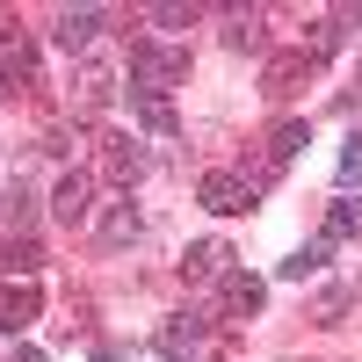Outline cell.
<instances>
[{
  "label": "cell",
  "instance_id": "1",
  "mask_svg": "<svg viewBox=\"0 0 362 362\" xmlns=\"http://www.w3.org/2000/svg\"><path fill=\"white\" fill-rule=\"evenodd\" d=\"M181 73H189V51H167V44H131V95H167Z\"/></svg>",
  "mask_w": 362,
  "mask_h": 362
},
{
  "label": "cell",
  "instance_id": "2",
  "mask_svg": "<svg viewBox=\"0 0 362 362\" xmlns=\"http://www.w3.org/2000/svg\"><path fill=\"white\" fill-rule=\"evenodd\" d=\"M203 210H218V218L254 210V181L247 174H203Z\"/></svg>",
  "mask_w": 362,
  "mask_h": 362
},
{
  "label": "cell",
  "instance_id": "3",
  "mask_svg": "<svg viewBox=\"0 0 362 362\" xmlns=\"http://www.w3.org/2000/svg\"><path fill=\"white\" fill-rule=\"evenodd\" d=\"M261 297H268V283L247 276V268H225V276H218V305H225L232 319H254V312H261Z\"/></svg>",
  "mask_w": 362,
  "mask_h": 362
},
{
  "label": "cell",
  "instance_id": "4",
  "mask_svg": "<svg viewBox=\"0 0 362 362\" xmlns=\"http://www.w3.org/2000/svg\"><path fill=\"white\" fill-rule=\"evenodd\" d=\"M51 218H58V225H87V218H95V181H87V174H66V181L51 189Z\"/></svg>",
  "mask_w": 362,
  "mask_h": 362
},
{
  "label": "cell",
  "instance_id": "5",
  "mask_svg": "<svg viewBox=\"0 0 362 362\" xmlns=\"http://www.w3.org/2000/svg\"><path fill=\"white\" fill-rule=\"evenodd\" d=\"M37 305H44L37 283H8V290H0V334H22V326L37 319Z\"/></svg>",
  "mask_w": 362,
  "mask_h": 362
},
{
  "label": "cell",
  "instance_id": "6",
  "mask_svg": "<svg viewBox=\"0 0 362 362\" xmlns=\"http://www.w3.org/2000/svg\"><path fill=\"white\" fill-rule=\"evenodd\" d=\"M102 8H66V15H58V44H66V51H87V44H95L102 37Z\"/></svg>",
  "mask_w": 362,
  "mask_h": 362
},
{
  "label": "cell",
  "instance_id": "7",
  "mask_svg": "<svg viewBox=\"0 0 362 362\" xmlns=\"http://www.w3.org/2000/svg\"><path fill=\"white\" fill-rule=\"evenodd\" d=\"M37 80V58H29L22 37H0V87H29Z\"/></svg>",
  "mask_w": 362,
  "mask_h": 362
},
{
  "label": "cell",
  "instance_id": "8",
  "mask_svg": "<svg viewBox=\"0 0 362 362\" xmlns=\"http://www.w3.org/2000/svg\"><path fill=\"white\" fill-rule=\"evenodd\" d=\"M102 174H109V181H138V174H145V153H138V138H109V153H102Z\"/></svg>",
  "mask_w": 362,
  "mask_h": 362
},
{
  "label": "cell",
  "instance_id": "9",
  "mask_svg": "<svg viewBox=\"0 0 362 362\" xmlns=\"http://www.w3.org/2000/svg\"><path fill=\"white\" fill-rule=\"evenodd\" d=\"M297 80H312V51H290V58H276V66H268V95H297Z\"/></svg>",
  "mask_w": 362,
  "mask_h": 362
},
{
  "label": "cell",
  "instance_id": "10",
  "mask_svg": "<svg viewBox=\"0 0 362 362\" xmlns=\"http://www.w3.org/2000/svg\"><path fill=\"white\" fill-rule=\"evenodd\" d=\"M355 232H362V203L341 196L334 210H326V232H319V239H326V247H341V239H355Z\"/></svg>",
  "mask_w": 362,
  "mask_h": 362
},
{
  "label": "cell",
  "instance_id": "11",
  "mask_svg": "<svg viewBox=\"0 0 362 362\" xmlns=\"http://www.w3.org/2000/svg\"><path fill=\"white\" fill-rule=\"evenodd\" d=\"M131 109H138V124L153 131V138H174V109H167V95H131Z\"/></svg>",
  "mask_w": 362,
  "mask_h": 362
},
{
  "label": "cell",
  "instance_id": "12",
  "mask_svg": "<svg viewBox=\"0 0 362 362\" xmlns=\"http://www.w3.org/2000/svg\"><path fill=\"white\" fill-rule=\"evenodd\" d=\"M138 232H145V225H138V210H124V203H116L109 218H102V247H131Z\"/></svg>",
  "mask_w": 362,
  "mask_h": 362
},
{
  "label": "cell",
  "instance_id": "13",
  "mask_svg": "<svg viewBox=\"0 0 362 362\" xmlns=\"http://www.w3.org/2000/svg\"><path fill=\"white\" fill-rule=\"evenodd\" d=\"M225 247H218V239H196V247H189V261H181V268H189V276H225Z\"/></svg>",
  "mask_w": 362,
  "mask_h": 362
},
{
  "label": "cell",
  "instance_id": "14",
  "mask_svg": "<svg viewBox=\"0 0 362 362\" xmlns=\"http://www.w3.org/2000/svg\"><path fill=\"white\" fill-rule=\"evenodd\" d=\"M326 254H334V247H326V239H312V247H297V254L283 261V276H290V283H305V276H319V268H326Z\"/></svg>",
  "mask_w": 362,
  "mask_h": 362
},
{
  "label": "cell",
  "instance_id": "15",
  "mask_svg": "<svg viewBox=\"0 0 362 362\" xmlns=\"http://www.w3.org/2000/svg\"><path fill=\"white\" fill-rule=\"evenodd\" d=\"M297 145H312V131H305V124H297V116H290V124H276V131H268V160L283 167V160L297 153Z\"/></svg>",
  "mask_w": 362,
  "mask_h": 362
},
{
  "label": "cell",
  "instance_id": "16",
  "mask_svg": "<svg viewBox=\"0 0 362 362\" xmlns=\"http://www.w3.org/2000/svg\"><path fill=\"white\" fill-rule=\"evenodd\" d=\"M225 44H232V51H261V15H254V8H239L232 29H225Z\"/></svg>",
  "mask_w": 362,
  "mask_h": 362
},
{
  "label": "cell",
  "instance_id": "17",
  "mask_svg": "<svg viewBox=\"0 0 362 362\" xmlns=\"http://www.w3.org/2000/svg\"><path fill=\"white\" fill-rule=\"evenodd\" d=\"M160 362H210V355H203L196 341H167V348H160Z\"/></svg>",
  "mask_w": 362,
  "mask_h": 362
},
{
  "label": "cell",
  "instance_id": "18",
  "mask_svg": "<svg viewBox=\"0 0 362 362\" xmlns=\"http://www.w3.org/2000/svg\"><path fill=\"white\" fill-rule=\"evenodd\" d=\"M8 362H44V348H15V355H8Z\"/></svg>",
  "mask_w": 362,
  "mask_h": 362
}]
</instances>
